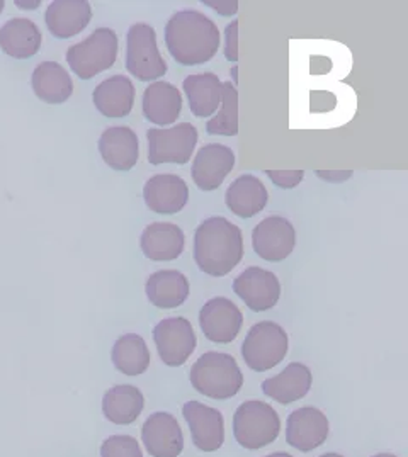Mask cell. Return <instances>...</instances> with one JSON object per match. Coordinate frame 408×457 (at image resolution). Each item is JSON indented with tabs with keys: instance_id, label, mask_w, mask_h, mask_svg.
<instances>
[{
	"instance_id": "38",
	"label": "cell",
	"mask_w": 408,
	"mask_h": 457,
	"mask_svg": "<svg viewBox=\"0 0 408 457\" xmlns=\"http://www.w3.org/2000/svg\"><path fill=\"white\" fill-rule=\"evenodd\" d=\"M264 457H293L291 454H287V453H272V454H269V456Z\"/></svg>"
},
{
	"instance_id": "12",
	"label": "cell",
	"mask_w": 408,
	"mask_h": 457,
	"mask_svg": "<svg viewBox=\"0 0 408 457\" xmlns=\"http://www.w3.org/2000/svg\"><path fill=\"white\" fill-rule=\"evenodd\" d=\"M233 293L255 313L272 310L281 298V282L276 274L261 267L246 269L235 281Z\"/></svg>"
},
{
	"instance_id": "7",
	"label": "cell",
	"mask_w": 408,
	"mask_h": 457,
	"mask_svg": "<svg viewBox=\"0 0 408 457\" xmlns=\"http://www.w3.org/2000/svg\"><path fill=\"white\" fill-rule=\"evenodd\" d=\"M126 69L142 82L165 77L167 63L157 46V33L150 24L137 22L126 37Z\"/></svg>"
},
{
	"instance_id": "24",
	"label": "cell",
	"mask_w": 408,
	"mask_h": 457,
	"mask_svg": "<svg viewBox=\"0 0 408 457\" xmlns=\"http://www.w3.org/2000/svg\"><path fill=\"white\" fill-rule=\"evenodd\" d=\"M143 114L150 123H176L182 111V94L169 82H154L143 92Z\"/></svg>"
},
{
	"instance_id": "25",
	"label": "cell",
	"mask_w": 408,
	"mask_h": 457,
	"mask_svg": "<svg viewBox=\"0 0 408 457\" xmlns=\"http://www.w3.org/2000/svg\"><path fill=\"white\" fill-rule=\"evenodd\" d=\"M269 193L262 180L255 176H240L235 179L225 194L227 208L235 216L249 220L267 206Z\"/></svg>"
},
{
	"instance_id": "35",
	"label": "cell",
	"mask_w": 408,
	"mask_h": 457,
	"mask_svg": "<svg viewBox=\"0 0 408 457\" xmlns=\"http://www.w3.org/2000/svg\"><path fill=\"white\" fill-rule=\"evenodd\" d=\"M204 5H208V7H213L214 11L218 12V14H221V16H233V14H237L238 12V2H210V0H206L204 2Z\"/></svg>"
},
{
	"instance_id": "13",
	"label": "cell",
	"mask_w": 408,
	"mask_h": 457,
	"mask_svg": "<svg viewBox=\"0 0 408 457\" xmlns=\"http://www.w3.org/2000/svg\"><path fill=\"white\" fill-rule=\"evenodd\" d=\"M199 327L210 342L231 344L244 327V315L231 299L218 296L201 308Z\"/></svg>"
},
{
	"instance_id": "29",
	"label": "cell",
	"mask_w": 408,
	"mask_h": 457,
	"mask_svg": "<svg viewBox=\"0 0 408 457\" xmlns=\"http://www.w3.org/2000/svg\"><path fill=\"white\" fill-rule=\"evenodd\" d=\"M145 408L142 391L131 385H118L107 389L103 398V413L109 422L131 425L137 422Z\"/></svg>"
},
{
	"instance_id": "30",
	"label": "cell",
	"mask_w": 408,
	"mask_h": 457,
	"mask_svg": "<svg viewBox=\"0 0 408 457\" xmlns=\"http://www.w3.org/2000/svg\"><path fill=\"white\" fill-rule=\"evenodd\" d=\"M111 359L114 368L121 374L137 378L150 368L152 355L145 338L137 334H128L120 337L111 352Z\"/></svg>"
},
{
	"instance_id": "40",
	"label": "cell",
	"mask_w": 408,
	"mask_h": 457,
	"mask_svg": "<svg viewBox=\"0 0 408 457\" xmlns=\"http://www.w3.org/2000/svg\"><path fill=\"white\" fill-rule=\"evenodd\" d=\"M320 457H344L342 454H337V453H327V454H321Z\"/></svg>"
},
{
	"instance_id": "21",
	"label": "cell",
	"mask_w": 408,
	"mask_h": 457,
	"mask_svg": "<svg viewBox=\"0 0 408 457\" xmlns=\"http://www.w3.org/2000/svg\"><path fill=\"white\" fill-rule=\"evenodd\" d=\"M186 245L184 231L174 223L157 221L143 229L140 246L146 259L155 262L176 261Z\"/></svg>"
},
{
	"instance_id": "34",
	"label": "cell",
	"mask_w": 408,
	"mask_h": 457,
	"mask_svg": "<svg viewBox=\"0 0 408 457\" xmlns=\"http://www.w3.org/2000/svg\"><path fill=\"white\" fill-rule=\"evenodd\" d=\"M225 56L229 62H238V21H233L225 29Z\"/></svg>"
},
{
	"instance_id": "6",
	"label": "cell",
	"mask_w": 408,
	"mask_h": 457,
	"mask_svg": "<svg viewBox=\"0 0 408 457\" xmlns=\"http://www.w3.org/2000/svg\"><path fill=\"white\" fill-rule=\"evenodd\" d=\"M118 46V35L109 28H99L87 39L67 50V62L79 79L90 80L116 63Z\"/></svg>"
},
{
	"instance_id": "17",
	"label": "cell",
	"mask_w": 408,
	"mask_h": 457,
	"mask_svg": "<svg viewBox=\"0 0 408 457\" xmlns=\"http://www.w3.org/2000/svg\"><path fill=\"white\" fill-rule=\"evenodd\" d=\"M143 199L150 212L178 214L187 204L189 187L186 180L176 174H157L145 182Z\"/></svg>"
},
{
	"instance_id": "10",
	"label": "cell",
	"mask_w": 408,
	"mask_h": 457,
	"mask_svg": "<svg viewBox=\"0 0 408 457\" xmlns=\"http://www.w3.org/2000/svg\"><path fill=\"white\" fill-rule=\"evenodd\" d=\"M252 246L267 262H283L296 246V229L283 216H269L252 231Z\"/></svg>"
},
{
	"instance_id": "26",
	"label": "cell",
	"mask_w": 408,
	"mask_h": 457,
	"mask_svg": "<svg viewBox=\"0 0 408 457\" xmlns=\"http://www.w3.org/2000/svg\"><path fill=\"white\" fill-rule=\"evenodd\" d=\"M43 43V35L33 21L14 18L0 29V50L16 60L35 56Z\"/></svg>"
},
{
	"instance_id": "41",
	"label": "cell",
	"mask_w": 408,
	"mask_h": 457,
	"mask_svg": "<svg viewBox=\"0 0 408 457\" xmlns=\"http://www.w3.org/2000/svg\"><path fill=\"white\" fill-rule=\"evenodd\" d=\"M373 457H396L395 454H390V453H379V454H376Z\"/></svg>"
},
{
	"instance_id": "27",
	"label": "cell",
	"mask_w": 408,
	"mask_h": 457,
	"mask_svg": "<svg viewBox=\"0 0 408 457\" xmlns=\"http://www.w3.org/2000/svg\"><path fill=\"white\" fill-rule=\"evenodd\" d=\"M182 88L196 118H212L221 106L223 84L212 71L186 77Z\"/></svg>"
},
{
	"instance_id": "5",
	"label": "cell",
	"mask_w": 408,
	"mask_h": 457,
	"mask_svg": "<svg viewBox=\"0 0 408 457\" xmlns=\"http://www.w3.org/2000/svg\"><path fill=\"white\" fill-rule=\"evenodd\" d=\"M289 351V337L276 321H259L249 330L242 344V357L255 372L279 366Z\"/></svg>"
},
{
	"instance_id": "9",
	"label": "cell",
	"mask_w": 408,
	"mask_h": 457,
	"mask_svg": "<svg viewBox=\"0 0 408 457\" xmlns=\"http://www.w3.org/2000/svg\"><path fill=\"white\" fill-rule=\"evenodd\" d=\"M154 342L162 362L169 368L184 366L197 345L195 328L184 317L165 318L159 321L154 328Z\"/></svg>"
},
{
	"instance_id": "8",
	"label": "cell",
	"mask_w": 408,
	"mask_h": 457,
	"mask_svg": "<svg viewBox=\"0 0 408 457\" xmlns=\"http://www.w3.org/2000/svg\"><path fill=\"white\" fill-rule=\"evenodd\" d=\"M148 162L152 165H186L197 145V129L191 123H179L169 129H148Z\"/></svg>"
},
{
	"instance_id": "20",
	"label": "cell",
	"mask_w": 408,
	"mask_h": 457,
	"mask_svg": "<svg viewBox=\"0 0 408 457\" xmlns=\"http://www.w3.org/2000/svg\"><path fill=\"white\" fill-rule=\"evenodd\" d=\"M92 19V9L86 0H56L46 9L45 22L58 39L80 35Z\"/></svg>"
},
{
	"instance_id": "18",
	"label": "cell",
	"mask_w": 408,
	"mask_h": 457,
	"mask_svg": "<svg viewBox=\"0 0 408 457\" xmlns=\"http://www.w3.org/2000/svg\"><path fill=\"white\" fill-rule=\"evenodd\" d=\"M101 157L118 172L131 170L140 159V141L128 126H112L99 138Z\"/></svg>"
},
{
	"instance_id": "4",
	"label": "cell",
	"mask_w": 408,
	"mask_h": 457,
	"mask_svg": "<svg viewBox=\"0 0 408 457\" xmlns=\"http://www.w3.org/2000/svg\"><path fill=\"white\" fill-rule=\"evenodd\" d=\"M281 419L271 404L250 400L240 404L233 415V437L249 451L264 449L279 437Z\"/></svg>"
},
{
	"instance_id": "11",
	"label": "cell",
	"mask_w": 408,
	"mask_h": 457,
	"mask_svg": "<svg viewBox=\"0 0 408 457\" xmlns=\"http://www.w3.org/2000/svg\"><path fill=\"white\" fill-rule=\"evenodd\" d=\"M330 434V422L327 415L315 406H302L287 417L286 442L300 451L312 453L321 447Z\"/></svg>"
},
{
	"instance_id": "31",
	"label": "cell",
	"mask_w": 408,
	"mask_h": 457,
	"mask_svg": "<svg viewBox=\"0 0 408 457\" xmlns=\"http://www.w3.org/2000/svg\"><path fill=\"white\" fill-rule=\"evenodd\" d=\"M208 135L237 137L238 135V90L231 84H223L221 106L216 111V116L206 123Z\"/></svg>"
},
{
	"instance_id": "1",
	"label": "cell",
	"mask_w": 408,
	"mask_h": 457,
	"mask_svg": "<svg viewBox=\"0 0 408 457\" xmlns=\"http://www.w3.org/2000/svg\"><path fill=\"white\" fill-rule=\"evenodd\" d=\"M221 43L220 29L212 19L199 11H179L165 26V45L169 54L184 67L210 62Z\"/></svg>"
},
{
	"instance_id": "39",
	"label": "cell",
	"mask_w": 408,
	"mask_h": 457,
	"mask_svg": "<svg viewBox=\"0 0 408 457\" xmlns=\"http://www.w3.org/2000/svg\"><path fill=\"white\" fill-rule=\"evenodd\" d=\"M231 75H233V86H237V82H238V77H237V67H233Z\"/></svg>"
},
{
	"instance_id": "14",
	"label": "cell",
	"mask_w": 408,
	"mask_h": 457,
	"mask_svg": "<svg viewBox=\"0 0 408 457\" xmlns=\"http://www.w3.org/2000/svg\"><path fill=\"white\" fill-rule=\"evenodd\" d=\"M182 415L189 425L196 447L203 453H216L225 444V419L213 406L187 402L182 406Z\"/></svg>"
},
{
	"instance_id": "15",
	"label": "cell",
	"mask_w": 408,
	"mask_h": 457,
	"mask_svg": "<svg viewBox=\"0 0 408 457\" xmlns=\"http://www.w3.org/2000/svg\"><path fill=\"white\" fill-rule=\"evenodd\" d=\"M142 440L152 457H179L184 451L182 428L178 419L167 411H157L145 420Z\"/></svg>"
},
{
	"instance_id": "36",
	"label": "cell",
	"mask_w": 408,
	"mask_h": 457,
	"mask_svg": "<svg viewBox=\"0 0 408 457\" xmlns=\"http://www.w3.org/2000/svg\"><path fill=\"white\" fill-rule=\"evenodd\" d=\"M317 177H320L321 180H327L330 184H340V182H346L353 177L351 170H344V172H325V170H319Z\"/></svg>"
},
{
	"instance_id": "3",
	"label": "cell",
	"mask_w": 408,
	"mask_h": 457,
	"mask_svg": "<svg viewBox=\"0 0 408 457\" xmlns=\"http://www.w3.org/2000/svg\"><path fill=\"white\" fill-rule=\"evenodd\" d=\"M189 381L206 398L230 400L244 387V374L230 353L204 352L193 364Z\"/></svg>"
},
{
	"instance_id": "28",
	"label": "cell",
	"mask_w": 408,
	"mask_h": 457,
	"mask_svg": "<svg viewBox=\"0 0 408 457\" xmlns=\"http://www.w3.org/2000/svg\"><path fill=\"white\" fill-rule=\"evenodd\" d=\"M36 97L46 104H63L73 94V82L69 71L56 62H43L31 77Z\"/></svg>"
},
{
	"instance_id": "2",
	"label": "cell",
	"mask_w": 408,
	"mask_h": 457,
	"mask_svg": "<svg viewBox=\"0 0 408 457\" xmlns=\"http://www.w3.org/2000/svg\"><path fill=\"white\" fill-rule=\"evenodd\" d=\"M244 253V233L230 220L213 216L196 228L195 261L204 274L229 276L242 262Z\"/></svg>"
},
{
	"instance_id": "33",
	"label": "cell",
	"mask_w": 408,
	"mask_h": 457,
	"mask_svg": "<svg viewBox=\"0 0 408 457\" xmlns=\"http://www.w3.org/2000/svg\"><path fill=\"white\" fill-rule=\"evenodd\" d=\"M266 176L281 189H295L304 179L303 170H266Z\"/></svg>"
},
{
	"instance_id": "19",
	"label": "cell",
	"mask_w": 408,
	"mask_h": 457,
	"mask_svg": "<svg viewBox=\"0 0 408 457\" xmlns=\"http://www.w3.org/2000/svg\"><path fill=\"white\" fill-rule=\"evenodd\" d=\"M313 385V374L302 362H291L278 376L262 383V391L276 403L291 404L303 400Z\"/></svg>"
},
{
	"instance_id": "16",
	"label": "cell",
	"mask_w": 408,
	"mask_h": 457,
	"mask_svg": "<svg viewBox=\"0 0 408 457\" xmlns=\"http://www.w3.org/2000/svg\"><path fill=\"white\" fill-rule=\"evenodd\" d=\"M233 167L235 154L231 152V148L220 143H210L204 145L195 157L191 170L193 180L201 191L212 193L223 184Z\"/></svg>"
},
{
	"instance_id": "32",
	"label": "cell",
	"mask_w": 408,
	"mask_h": 457,
	"mask_svg": "<svg viewBox=\"0 0 408 457\" xmlns=\"http://www.w3.org/2000/svg\"><path fill=\"white\" fill-rule=\"evenodd\" d=\"M101 457H143L142 447L131 436H111L101 445Z\"/></svg>"
},
{
	"instance_id": "42",
	"label": "cell",
	"mask_w": 408,
	"mask_h": 457,
	"mask_svg": "<svg viewBox=\"0 0 408 457\" xmlns=\"http://www.w3.org/2000/svg\"><path fill=\"white\" fill-rule=\"evenodd\" d=\"M4 5H5V4L0 0V14H2V11H4Z\"/></svg>"
},
{
	"instance_id": "23",
	"label": "cell",
	"mask_w": 408,
	"mask_h": 457,
	"mask_svg": "<svg viewBox=\"0 0 408 457\" xmlns=\"http://www.w3.org/2000/svg\"><path fill=\"white\" fill-rule=\"evenodd\" d=\"M189 281L179 270H159L154 272L145 284V293L148 301L159 310H174L189 298Z\"/></svg>"
},
{
	"instance_id": "22",
	"label": "cell",
	"mask_w": 408,
	"mask_h": 457,
	"mask_svg": "<svg viewBox=\"0 0 408 457\" xmlns=\"http://www.w3.org/2000/svg\"><path fill=\"white\" fill-rule=\"evenodd\" d=\"M92 101L103 116L111 120L126 118L135 104V86L123 75L109 77L94 88Z\"/></svg>"
},
{
	"instance_id": "37",
	"label": "cell",
	"mask_w": 408,
	"mask_h": 457,
	"mask_svg": "<svg viewBox=\"0 0 408 457\" xmlns=\"http://www.w3.org/2000/svg\"><path fill=\"white\" fill-rule=\"evenodd\" d=\"M19 7H28L29 11H33L31 7H37L39 5V2H35V4H26V2H18Z\"/></svg>"
}]
</instances>
